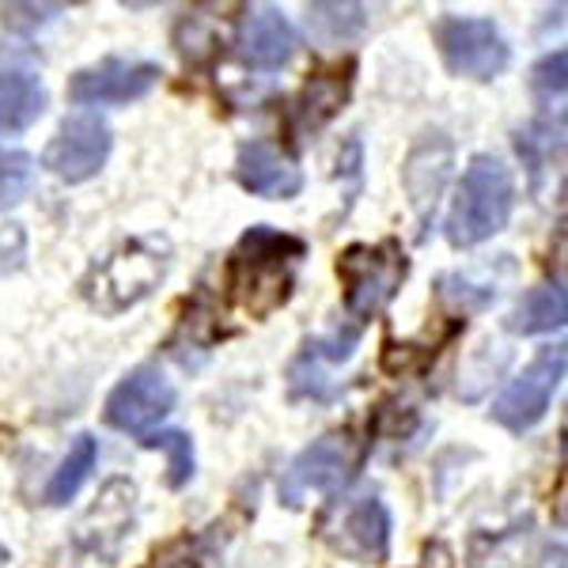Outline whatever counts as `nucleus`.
<instances>
[{
    "instance_id": "obj_24",
    "label": "nucleus",
    "mask_w": 568,
    "mask_h": 568,
    "mask_svg": "<svg viewBox=\"0 0 568 568\" xmlns=\"http://www.w3.org/2000/svg\"><path fill=\"white\" fill-rule=\"evenodd\" d=\"M0 12H4L8 31L31 34V31H39L42 23H50L58 12H65V4H4Z\"/></svg>"
},
{
    "instance_id": "obj_14",
    "label": "nucleus",
    "mask_w": 568,
    "mask_h": 568,
    "mask_svg": "<svg viewBox=\"0 0 568 568\" xmlns=\"http://www.w3.org/2000/svg\"><path fill=\"white\" fill-rule=\"evenodd\" d=\"M296 45H300V34H296V27L284 20L281 8L262 4L246 12V20L240 27V50L254 69H262V72L284 69L292 61V53H296Z\"/></svg>"
},
{
    "instance_id": "obj_3",
    "label": "nucleus",
    "mask_w": 568,
    "mask_h": 568,
    "mask_svg": "<svg viewBox=\"0 0 568 568\" xmlns=\"http://www.w3.org/2000/svg\"><path fill=\"white\" fill-rule=\"evenodd\" d=\"M163 273H168V246L160 240H130L91 270L84 296L103 315H122L144 296H152Z\"/></svg>"
},
{
    "instance_id": "obj_9",
    "label": "nucleus",
    "mask_w": 568,
    "mask_h": 568,
    "mask_svg": "<svg viewBox=\"0 0 568 568\" xmlns=\"http://www.w3.org/2000/svg\"><path fill=\"white\" fill-rule=\"evenodd\" d=\"M114 149V133L99 114H72L61 122L58 136L45 144L42 163L61 182H88L103 171Z\"/></svg>"
},
{
    "instance_id": "obj_11",
    "label": "nucleus",
    "mask_w": 568,
    "mask_h": 568,
    "mask_svg": "<svg viewBox=\"0 0 568 568\" xmlns=\"http://www.w3.org/2000/svg\"><path fill=\"white\" fill-rule=\"evenodd\" d=\"M160 65L155 61H122L106 58L91 69H80L69 80V99L80 106H103V103H133L144 99L160 84Z\"/></svg>"
},
{
    "instance_id": "obj_2",
    "label": "nucleus",
    "mask_w": 568,
    "mask_h": 568,
    "mask_svg": "<svg viewBox=\"0 0 568 568\" xmlns=\"http://www.w3.org/2000/svg\"><path fill=\"white\" fill-rule=\"evenodd\" d=\"M511 205H516V179H511V171L504 168L497 155H474L470 168L463 171L452 213H447V243L466 251V246L493 240L511 220Z\"/></svg>"
},
{
    "instance_id": "obj_8",
    "label": "nucleus",
    "mask_w": 568,
    "mask_h": 568,
    "mask_svg": "<svg viewBox=\"0 0 568 568\" xmlns=\"http://www.w3.org/2000/svg\"><path fill=\"white\" fill-rule=\"evenodd\" d=\"M323 542L356 565H383L390 557V511L379 497L349 500L318 524Z\"/></svg>"
},
{
    "instance_id": "obj_18",
    "label": "nucleus",
    "mask_w": 568,
    "mask_h": 568,
    "mask_svg": "<svg viewBox=\"0 0 568 568\" xmlns=\"http://www.w3.org/2000/svg\"><path fill=\"white\" fill-rule=\"evenodd\" d=\"M565 318H568L565 288L561 284H542V288H530L527 296L519 300L508 318V329L511 334L535 337V334H549V329H561Z\"/></svg>"
},
{
    "instance_id": "obj_13",
    "label": "nucleus",
    "mask_w": 568,
    "mask_h": 568,
    "mask_svg": "<svg viewBox=\"0 0 568 568\" xmlns=\"http://www.w3.org/2000/svg\"><path fill=\"white\" fill-rule=\"evenodd\" d=\"M235 182L254 197L292 201L304 190V171L270 141H246L235 155Z\"/></svg>"
},
{
    "instance_id": "obj_21",
    "label": "nucleus",
    "mask_w": 568,
    "mask_h": 568,
    "mask_svg": "<svg viewBox=\"0 0 568 568\" xmlns=\"http://www.w3.org/2000/svg\"><path fill=\"white\" fill-rule=\"evenodd\" d=\"M34 186V160L20 149H0V213L16 209Z\"/></svg>"
},
{
    "instance_id": "obj_20",
    "label": "nucleus",
    "mask_w": 568,
    "mask_h": 568,
    "mask_svg": "<svg viewBox=\"0 0 568 568\" xmlns=\"http://www.w3.org/2000/svg\"><path fill=\"white\" fill-rule=\"evenodd\" d=\"M368 27V8L364 4H311L307 8V31L323 45H342L364 34Z\"/></svg>"
},
{
    "instance_id": "obj_10",
    "label": "nucleus",
    "mask_w": 568,
    "mask_h": 568,
    "mask_svg": "<svg viewBox=\"0 0 568 568\" xmlns=\"http://www.w3.org/2000/svg\"><path fill=\"white\" fill-rule=\"evenodd\" d=\"M175 402L179 394L168 375L152 368V364H141L110 390L103 417L110 428H122V433H149L152 425H160L175 409Z\"/></svg>"
},
{
    "instance_id": "obj_22",
    "label": "nucleus",
    "mask_w": 568,
    "mask_h": 568,
    "mask_svg": "<svg viewBox=\"0 0 568 568\" xmlns=\"http://www.w3.org/2000/svg\"><path fill=\"white\" fill-rule=\"evenodd\" d=\"M141 444L168 455V485L171 489H182V485L194 478V439H190L186 433L168 428V433H155L149 439H141Z\"/></svg>"
},
{
    "instance_id": "obj_7",
    "label": "nucleus",
    "mask_w": 568,
    "mask_h": 568,
    "mask_svg": "<svg viewBox=\"0 0 568 568\" xmlns=\"http://www.w3.org/2000/svg\"><path fill=\"white\" fill-rule=\"evenodd\" d=\"M565 361H568L565 345H549V349H542L524 372L516 375V379L508 383V387L497 394L489 417L497 420L500 428H508V433H527V428H535L538 420L546 417L557 387H561Z\"/></svg>"
},
{
    "instance_id": "obj_23",
    "label": "nucleus",
    "mask_w": 568,
    "mask_h": 568,
    "mask_svg": "<svg viewBox=\"0 0 568 568\" xmlns=\"http://www.w3.org/2000/svg\"><path fill=\"white\" fill-rule=\"evenodd\" d=\"M568 53L557 50V53H546L535 69H530V91H535L538 103H554V99L565 95V84H568Z\"/></svg>"
},
{
    "instance_id": "obj_4",
    "label": "nucleus",
    "mask_w": 568,
    "mask_h": 568,
    "mask_svg": "<svg viewBox=\"0 0 568 568\" xmlns=\"http://www.w3.org/2000/svg\"><path fill=\"white\" fill-rule=\"evenodd\" d=\"M409 273V258L402 243H353L337 258V277L345 288V311L356 323H368L398 296Z\"/></svg>"
},
{
    "instance_id": "obj_5",
    "label": "nucleus",
    "mask_w": 568,
    "mask_h": 568,
    "mask_svg": "<svg viewBox=\"0 0 568 568\" xmlns=\"http://www.w3.org/2000/svg\"><path fill=\"white\" fill-rule=\"evenodd\" d=\"M364 439H356V433H326L323 439H315L311 447L296 455L288 463V470L281 474L277 481V497L288 508H300L307 497H318V493H337L345 489L356 470L364 466Z\"/></svg>"
},
{
    "instance_id": "obj_12",
    "label": "nucleus",
    "mask_w": 568,
    "mask_h": 568,
    "mask_svg": "<svg viewBox=\"0 0 568 568\" xmlns=\"http://www.w3.org/2000/svg\"><path fill=\"white\" fill-rule=\"evenodd\" d=\"M133 508H136V485L125 478L106 481L99 500L91 504V511L80 519L72 542H77V549H84V554L114 561L125 535H130V527H133Z\"/></svg>"
},
{
    "instance_id": "obj_1",
    "label": "nucleus",
    "mask_w": 568,
    "mask_h": 568,
    "mask_svg": "<svg viewBox=\"0 0 568 568\" xmlns=\"http://www.w3.org/2000/svg\"><path fill=\"white\" fill-rule=\"evenodd\" d=\"M307 254V243L277 227H251L232 254V288L240 304L254 318L273 315L288 304L292 284H296V262Z\"/></svg>"
},
{
    "instance_id": "obj_16",
    "label": "nucleus",
    "mask_w": 568,
    "mask_h": 568,
    "mask_svg": "<svg viewBox=\"0 0 568 568\" xmlns=\"http://www.w3.org/2000/svg\"><path fill=\"white\" fill-rule=\"evenodd\" d=\"M447 168H452V141L447 136H425L414 152H409L402 179H406L409 201H414L417 216L428 220V213L436 209V197L447 182Z\"/></svg>"
},
{
    "instance_id": "obj_19",
    "label": "nucleus",
    "mask_w": 568,
    "mask_h": 568,
    "mask_svg": "<svg viewBox=\"0 0 568 568\" xmlns=\"http://www.w3.org/2000/svg\"><path fill=\"white\" fill-rule=\"evenodd\" d=\"M95 463H99V444H95V436H77L69 444V455L61 459V466L53 470V478L50 485H45V504H69L72 497L80 493V485L88 481V474L95 470Z\"/></svg>"
},
{
    "instance_id": "obj_25",
    "label": "nucleus",
    "mask_w": 568,
    "mask_h": 568,
    "mask_svg": "<svg viewBox=\"0 0 568 568\" xmlns=\"http://www.w3.org/2000/svg\"><path fill=\"white\" fill-rule=\"evenodd\" d=\"M8 561H12V554H8V546H0V568H8Z\"/></svg>"
},
{
    "instance_id": "obj_15",
    "label": "nucleus",
    "mask_w": 568,
    "mask_h": 568,
    "mask_svg": "<svg viewBox=\"0 0 568 568\" xmlns=\"http://www.w3.org/2000/svg\"><path fill=\"white\" fill-rule=\"evenodd\" d=\"M353 61L345 69L315 72L300 95L292 99V133L296 136H315L326 122H334L342 114V106L349 103L353 91Z\"/></svg>"
},
{
    "instance_id": "obj_17",
    "label": "nucleus",
    "mask_w": 568,
    "mask_h": 568,
    "mask_svg": "<svg viewBox=\"0 0 568 568\" xmlns=\"http://www.w3.org/2000/svg\"><path fill=\"white\" fill-rule=\"evenodd\" d=\"M45 114V88L34 72H0V136L31 130Z\"/></svg>"
},
{
    "instance_id": "obj_6",
    "label": "nucleus",
    "mask_w": 568,
    "mask_h": 568,
    "mask_svg": "<svg viewBox=\"0 0 568 568\" xmlns=\"http://www.w3.org/2000/svg\"><path fill=\"white\" fill-rule=\"evenodd\" d=\"M433 39L452 77L485 84V80H497L511 61V50L497 31V23L478 20V16H439Z\"/></svg>"
}]
</instances>
